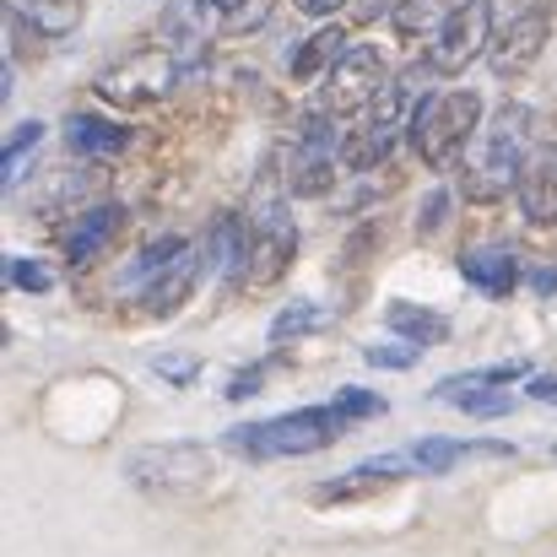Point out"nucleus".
<instances>
[{"instance_id":"1","label":"nucleus","mask_w":557,"mask_h":557,"mask_svg":"<svg viewBox=\"0 0 557 557\" xmlns=\"http://www.w3.org/2000/svg\"><path fill=\"white\" fill-rule=\"evenodd\" d=\"M525 169H531V109L525 103H498L487 114V125H482V141L466 158L460 189L476 206H493L509 189H520Z\"/></svg>"},{"instance_id":"2","label":"nucleus","mask_w":557,"mask_h":557,"mask_svg":"<svg viewBox=\"0 0 557 557\" xmlns=\"http://www.w3.org/2000/svg\"><path fill=\"white\" fill-rule=\"evenodd\" d=\"M342 433H347V417L331 400V406H298V411H282V417H265V422H244V428L227 433V444L249 460H298V455L331 449Z\"/></svg>"},{"instance_id":"3","label":"nucleus","mask_w":557,"mask_h":557,"mask_svg":"<svg viewBox=\"0 0 557 557\" xmlns=\"http://www.w3.org/2000/svg\"><path fill=\"white\" fill-rule=\"evenodd\" d=\"M476 131H482V98L460 87V92H428V98L411 109L406 141H411V152H417L433 174H444V169H455V163L466 158V147H471Z\"/></svg>"},{"instance_id":"4","label":"nucleus","mask_w":557,"mask_h":557,"mask_svg":"<svg viewBox=\"0 0 557 557\" xmlns=\"http://www.w3.org/2000/svg\"><path fill=\"white\" fill-rule=\"evenodd\" d=\"M293 260H298V222H293L282 195H260L255 216H249V271H244V282L255 293H265L293 271Z\"/></svg>"},{"instance_id":"5","label":"nucleus","mask_w":557,"mask_h":557,"mask_svg":"<svg viewBox=\"0 0 557 557\" xmlns=\"http://www.w3.org/2000/svg\"><path fill=\"white\" fill-rule=\"evenodd\" d=\"M406 109H411L406 82H389V87L373 98L369 114H358V125L336 141V152H342V163H347L352 174H369V169H379V163L395 152L400 125H411V120H406Z\"/></svg>"},{"instance_id":"6","label":"nucleus","mask_w":557,"mask_h":557,"mask_svg":"<svg viewBox=\"0 0 557 557\" xmlns=\"http://www.w3.org/2000/svg\"><path fill=\"white\" fill-rule=\"evenodd\" d=\"M125 476L141 493H195L211 476V449H200V444H147L125 460Z\"/></svg>"},{"instance_id":"7","label":"nucleus","mask_w":557,"mask_h":557,"mask_svg":"<svg viewBox=\"0 0 557 557\" xmlns=\"http://www.w3.org/2000/svg\"><path fill=\"white\" fill-rule=\"evenodd\" d=\"M384 87H389L384 54L373 44H347V54L325 71V114L358 120V114H369Z\"/></svg>"},{"instance_id":"8","label":"nucleus","mask_w":557,"mask_h":557,"mask_svg":"<svg viewBox=\"0 0 557 557\" xmlns=\"http://www.w3.org/2000/svg\"><path fill=\"white\" fill-rule=\"evenodd\" d=\"M493 38H498V27H493V0H460V5L449 11L444 33H438L433 49H428V71L460 76L471 60H482V54L493 49Z\"/></svg>"},{"instance_id":"9","label":"nucleus","mask_w":557,"mask_h":557,"mask_svg":"<svg viewBox=\"0 0 557 557\" xmlns=\"http://www.w3.org/2000/svg\"><path fill=\"white\" fill-rule=\"evenodd\" d=\"M547 38H553V0H531V5H520V11L498 27V38H493V49H487V65H493L498 76H525V71L542 60Z\"/></svg>"},{"instance_id":"10","label":"nucleus","mask_w":557,"mask_h":557,"mask_svg":"<svg viewBox=\"0 0 557 557\" xmlns=\"http://www.w3.org/2000/svg\"><path fill=\"white\" fill-rule=\"evenodd\" d=\"M174 87H180V60L163 54V49L131 54V60H120V65H109V71L98 76V92H103L109 103H125V109L158 103V98H169Z\"/></svg>"},{"instance_id":"11","label":"nucleus","mask_w":557,"mask_h":557,"mask_svg":"<svg viewBox=\"0 0 557 557\" xmlns=\"http://www.w3.org/2000/svg\"><path fill=\"white\" fill-rule=\"evenodd\" d=\"M271 0H189V11H169V33L195 44L200 33H249L260 27Z\"/></svg>"},{"instance_id":"12","label":"nucleus","mask_w":557,"mask_h":557,"mask_svg":"<svg viewBox=\"0 0 557 557\" xmlns=\"http://www.w3.org/2000/svg\"><path fill=\"white\" fill-rule=\"evenodd\" d=\"M200 255H206V271H211V276L238 282V276L249 271V222H244L238 211H216V216L206 222Z\"/></svg>"},{"instance_id":"13","label":"nucleus","mask_w":557,"mask_h":557,"mask_svg":"<svg viewBox=\"0 0 557 557\" xmlns=\"http://www.w3.org/2000/svg\"><path fill=\"white\" fill-rule=\"evenodd\" d=\"M120 222H125V211H120V206H87V211H76V216L65 222V233H60V249H65V260H71V265H87V260H98V255L114 244Z\"/></svg>"},{"instance_id":"14","label":"nucleus","mask_w":557,"mask_h":557,"mask_svg":"<svg viewBox=\"0 0 557 557\" xmlns=\"http://www.w3.org/2000/svg\"><path fill=\"white\" fill-rule=\"evenodd\" d=\"M520 211L531 227H557V147H536L531 169L520 180Z\"/></svg>"},{"instance_id":"15","label":"nucleus","mask_w":557,"mask_h":557,"mask_svg":"<svg viewBox=\"0 0 557 557\" xmlns=\"http://www.w3.org/2000/svg\"><path fill=\"white\" fill-rule=\"evenodd\" d=\"M200 271H206V255L185 244V255L169 265V271H158L147 287H141V304L152 309V314H174L180 304H185L189 293H195V282H200Z\"/></svg>"},{"instance_id":"16","label":"nucleus","mask_w":557,"mask_h":557,"mask_svg":"<svg viewBox=\"0 0 557 557\" xmlns=\"http://www.w3.org/2000/svg\"><path fill=\"white\" fill-rule=\"evenodd\" d=\"M65 141L82 158H120L136 141V131L131 125H114V120H98V114H71L65 120Z\"/></svg>"},{"instance_id":"17","label":"nucleus","mask_w":557,"mask_h":557,"mask_svg":"<svg viewBox=\"0 0 557 557\" xmlns=\"http://www.w3.org/2000/svg\"><path fill=\"white\" fill-rule=\"evenodd\" d=\"M384 325H389L400 342H411V347H438V342H449V320H444L438 309H428V304H411V298L384 304Z\"/></svg>"},{"instance_id":"18","label":"nucleus","mask_w":557,"mask_h":557,"mask_svg":"<svg viewBox=\"0 0 557 557\" xmlns=\"http://www.w3.org/2000/svg\"><path fill=\"white\" fill-rule=\"evenodd\" d=\"M460 271H466V282L482 287L487 298H509V293L520 287V260H515L509 249H471V255L460 260Z\"/></svg>"},{"instance_id":"19","label":"nucleus","mask_w":557,"mask_h":557,"mask_svg":"<svg viewBox=\"0 0 557 557\" xmlns=\"http://www.w3.org/2000/svg\"><path fill=\"white\" fill-rule=\"evenodd\" d=\"M482 449H504V444H455V438H417L406 444V460L417 476H449L466 455H482ZM509 455V449H504Z\"/></svg>"},{"instance_id":"20","label":"nucleus","mask_w":557,"mask_h":557,"mask_svg":"<svg viewBox=\"0 0 557 557\" xmlns=\"http://www.w3.org/2000/svg\"><path fill=\"white\" fill-rule=\"evenodd\" d=\"M347 54V33L342 27H320V33H309L298 49H293V60H287V71L298 76V82H309V76H320V71H331L336 60Z\"/></svg>"},{"instance_id":"21","label":"nucleus","mask_w":557,"mask_h":557,"mask_svg":"<svg viewBox=\"0 0 557 557\" xmlns=\"http://www.w3.org/2000/svg\"><path fill=\"white\" fill-rule=\"evenodd\" d=\"M455 5H460V0H395L389 22H395L400 38H438Z\"/></svg>"},{"instance_id":"22","label":"nucleus","mask_w":557,"mask_h":557,"mask_svg":"<svg viewBox=\"0 0 557 557\" xmlns=\"http://www.w3.org/2000/svg\"><path fill=\"white\" fill-rule=\"evenodd\" d=\"M336 185V169H331V147H304L293 152V174H287V189L293 195H331Z\"/></svg>"},{"instance_id":"23","label":"nucleus","mask_w":557,"mask_h":557,"mask_svg":"<svg viewBox=\"0 0 557 557\" xmlns=\"http://www.w3.org/2000/svg\"><path fill=\"white\" fill-rule=\"evenodd\" d=\"M16 16L33 27V33H49V38H65L76 22H82V5L76 0H22Z\"/></svg>"},{"instance_id":"24","label":"nucleus","mask_w":557,"mask_h":557,"mask_svg":"<svg viewBox=\"0 0 557 557\" xmlns=\"http://www.w3.org/2000/svg\"><path fill=\"white\" fill-rule=\"evenodd\" d=\"M325 325H331V309L298 298V304H282L271 314V342H293V336H309V331H325Z\"/></svg>"},{"instance_id":"25","label":"nucleus","mask_w":557,"mask_h":557,"mask_svg":"<svg viewBox=\"0 0 557 557\" xmlns=\"http://www.w3.org/2000/svg\"><path fill=\"white\" fill-rule=\"evenodd\" d=\"M438 400H455L460 411H471V417H509L515 411V400L509 395H498V389H433Z\"/></svg>"},{"instance_id":"26","label":"nucleus","mask_w":557,"mask_h":557,"mask_svg":"<svg viewBox=\"0 0 557 557\" xmlns=\"http://www.w3.org/2000/svg\"><path fill=\"white\" fill-rule=\"evenodd\" d=\"M5 282L22 287V293H49L54 287V271L44 260H33V255H16V260H5Z\"/></svg>"},{"instance_id":"27","label":"nucleus","mask_w":557,"mask_h":557,"mask_svg":"<svg viewBox=\"0 0 557 557\" xmlns=\"http://www.w3.org/2000/svg\"><path fill=\"white\" fill-rule=\"evenodd\" d=\"M185 244H189V238H174V233H169V238H158V244H147V249H141V260H136V276H141V287H147L158 271H169V265L185 255Z\"/></svg>"},{"instance_id":"28","label":"nucleus","mask_w":557,"mask_h":557,"mask_svg":"<svg viewBox=\"0 0 557 557\" xmlns=\"http://www.w3.org/2000/svg\"><path fill=\"white\" fill-rule=\"evenodd\" d=\"M38 141H44V125H38V120H22V125L11 131V141H5V163H0V169H5V185H16V163H22Z\"/></svg>"},{"instance_id":"29","label":"nucleus","mask_w":557,"mask_h":557,"mask_svg":"<svg viewBox=\"0 0 557 557\" xmlns=\"http://www.w3.org/2000/svg\"><path fill=\"white\" fill-rule=\"evenodd\" d=\"M417 358H422V347H411V342H400V347H369V363L373 369H417Z\"/></svg>"},{"instance_id":"30","label":"nucleus","mask_w":557,"mask_h":557,"mask_svg":"<svg viewBox=\"0 0 557 557\" xmlns=\"http://www.w3.org/2000/svg\"><path fill=\"white\" fill-rule=\"evenodd\" d=\"M444 216H449V189H428V195H422V206H417V233L444 227Z\"/></svg>"},{"instance_id":"31","label":"nucleus","mask_w":557,"mask_h":557,"mask_svg":"<svg viewBox=\"0 0 557 557\" xmlns=\"http://www.w3.org/2000/svg\"><path fill=\"white\" fill-rule=\"evenodd\" d=\"M336 406H342V417H347V422H358V417H379V411H384V400L369 395V389H342V395H336Z\"/></svg>"},{"instance_id":"32","label":"nucleus","mask_w":557,"mask_h":557,"mask_svg":"<svg viewBox=\"0 0 557 557\" xmlns=\"http://www.w3.org/2000/svg\"><path fill=\"white\" fill-rule=\"evenodd\" d=\"M152 369L163 373V379H174V384H189V379L200 373V363H195V358H158Z\"/></svg>"},{"instance_id":"33","label":"nucleus","mask_w":557,"mask_h":557,"mask_svg":"<svg viewBox=\"0 0 557 557\" xmlns=\"http://www.w3.org/2000/svg\"><path fill=\"white\" fill-rule=\"evenodd\" d=\"M342 5H347V0H298V11H304V16H336Z\"/></svg>"},{"instance_id":"34","label":"nucleus","mask_w":557,"mask_h":557,"mask_svg":"<svg viewBox=\"0 0 557 557\" xmlns=\"http://www.w3.org/2000/svg\"><path fill=\"white\" fill-rule=\"evenodd\" d=\"M531 395H536V400H547V406H557V384L553 379H536V384H531Z\"/></svg>"},{"instance_id":"35","label":"nucleus","mask_w":557,"mask_h":557,"mask_svg":"<svg viewBox=\"0 0 557 557\" xmlns=\"http://www.w3.org/2000/svg\"><path fill=\"white\" fill-rule=\"evenodd\" d=\"M373 16H384V0H363L358 5V22H373Z\"/></svg>"},{"instance_id":"36","label":"nucleus","mask_w":557,"mask_h":557,"mask_svg":"<svg viewBox=\"0 0 557 557\" xmlns=\"http://www.w3.org/2000/svg\"><path fill=\"white\" fill-rule=\"evenodd\" d=\"M536 287H542V293H553V287H557V271H542V276H536Z\"/></svg>"},{"instance_id":"37","label":"nucleus","mask_w":557,"mask_h":557,"mask_svg":"<svg viewBox=\"0 0 557 557\" xmlns=\"http://www.w3.org/2000/svg\"><path fill=\"white\" fill-rule=\"evenodd\" d=\"M16 5H22V0H16Z\"/></svg>"}]
</instances>
